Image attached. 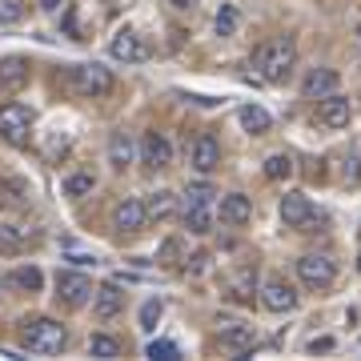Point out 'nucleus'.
<instances>
[{
  "label": "nucleus",
  "mask_w": 361,
  "mask_h": 361,
  "mask_svg": "<svg viewBox=\"0 0 361 361\" xmlns=\"http://www.w3.org/2000/svg\"><path fill=\"white\" fill-rule=\"evenodd\" d=\"M241 125H245L253 137H261V133H269V125H273V116L261 109V104H245L241 109Z\"/></svg>",
  "instance_id": "obj_22"
},
{
  "label": "nucleus",
  "mask_w": 361,
  "mask_h": 361,
  "mask_svg": "<svg viewBox=\"0 0 361 361\" xmlns=\"http://www.w3.org/2000/svg\"><path fill=\"white\" fill-rule=\"evenodd\" d=\"M8 285H13V289H20V293H37L40 285H44V277H40L37 265H20V269L8 273Z\"/></svg>",
  "instance_id": "obj_21"
},
{
  "label": "nucleus",
  "mask_w": 361,
  "mask_h": 361,
  "mask_svg": "<svg viewBox=\"0 0 361 361\" xmlns=\"http://www.w3.org/2000/svg\"><path fill=\"white\" fill-rule=\"evenodd\" d=\"M253 65L261 68V77L265 80H285L289 73H293V65H297V44L289 37L265 40V44L253 52Z\"/></svg>",
  "instance_id": "obj_2"
},
{
  "label": "nucleus",
  "mask_w": 361,
  "mask_h": 361,
  "mask_svg": "<svg viewBox=\"0 0 361 361\" xmlns=\"http://www.w3.org/2000/svg\"><path fill=\"white\" fill-rule=\"evenodd\" d=\"M213 25H217V37H233V32H237V25H241V16H237V8H233V4H221V13H217V20H213Z\"/></svg>",
  "instance_id": "obj_28"
},
{
  "label": "nucleus",
  "mask_w": 361,
  "mask_h": 361,
  "mask_svg": "<svg viewBox=\"0 0 361 361\" xmlns=\"http://www.w3.org/2000/svg\"><path fill=\"white\" fill-rule=\"evenodd\" d=\"M145 221H149V205H145V201H137V197H125V201L113 209V225L121 233H141Z\"/></svg>",
  "instance_id": "obj_9"
},
{
  "label": "nucleus",
  "mask_w": 361,
  "mask_h": 361,
  "mask_svg": "<svg viewBox=\"0 0 361 361\" xmlns=\"http://www.w3.org/2000/svg\"><path fill=\"white\" fill-rule=\"evenodd\" d=\"M4 285H8V277H0V289H4Z\"/></svg>",
  "instance_id": "obj_38"
},
{
  "label": "nucleus",
  "mask_w": 361,
  "mask_h": 361,
  "mask_svg": "<svg viewBox=\"0 0 361 361\" xmlns=\"http://www.w3.org/2000/svg\"><path fill=\"white\" fill-rule=\"evenodd\" d=\"M221 165V145L209 137V133H201L193 141V169H201V173H213V169Z\"/></svg>",
  "instance_id": "obj_16"
},
{
  "label": "nucleus",
  "mask_w": 361,
  "mask_h": 361,
  "mask_svg": "<svg viewBox=\"0 0 361 361\" xmlns=\"http://www.w3.org/2000/svg\"><path fill=\"white\" fill-rule=\"evenodd\" d=\"M261 305L269 313H289L297 305V293H293V285L281 281V277H269V281L261 285Z\"/></svg>",
  "instance_id": "obj_8"
},
{
  "label": "nucleus",
  "mask_w": 361,
  "mask_h": 361,
  "mask_svg": "<svg viewBox=\"0 0 361 361\" xmlns=\"http://www.w3.org/2000/svg\"><path fill=\"white\" fill-rule=\"evenodd\" d=\"M281 221L289 225V229L310 225V221H313V201L305 193H285L281 197Z\"/></svg>",
  "instance_id": "obj_11"
},
{
  "label": "nucleus",
  "mask_w": 361,
  "mask_h": 361,
  "mask_svg": "<svg viewBox=\"0 0 361 361\" xmlns=\"http://www.w3.org/2000/svg\"><path fill=\"white\" fill-rule=\"evenodd\" d=\"M109 165L116 173H125L133 165V137L129 133H113V141H109Z\"/></svg>",
  "instance_id": "obj_19"
},
{
  "label": "nucleus",
  "mask_w": 361,
  "mask_h": 361,
  "mask_svg": "<svg viewBox=\"0 0 361 361\" xmlns=\"http://www.w3.org/2000/svg\"><path fill=\"white\" fill-rule=\"evenodd\" d=\"M153 361H177L180 357V349H177V341H149V349H145Z\"/></svg>",
  "instance_id": "obj_29"
},
{
  "label": "nucleus",
  "mask_w": 361,
  "mask_h": 361,
  "mask_svg": "<svg viewBox=\"0 0 361 361\" xmlns=\"http://www.w3.org/2000/svg\"><path fill=\"white\" fill-rule=\"evenodd\" d=\"M265 177H269V180L293 177V157H289V153H273L269 161H265Z\"/></svg>",
  "instance_id": "obj_24"
},
{
  "label": "nucleus",
  "mask_w": 361,
  "mask_h": 361,
  "mask_svg": "<svg viewBox=\"0 0 361 361\" xmlns=\"http://www.w3.org/2000/svg\"><path fill=\"white\" fill-rule=\"evenodd\" d=\"M68 341V329L61 322H52V317H32V322H20V345L28 353H40V357H49V353H61Z\"/></svg>",
  "instance_id": "obj_1"
},
{
  "label": "nucleus",
  "mask_w": 361,
  "mask_h": 361,
  "mask_svg": "<svg viewBox=\"0 0 361 361\" xmlns=\"http://www.w3.org/2000/svg\"><path fill=\"white\" fill-rule=\"evenodd\" d=\"M89 353H92V357H104V361L121 357V341H116V337H109V334H97L89 341Z\"/></svg>",
  "instance_id": "obj_25"
},
{
  "label": "nucleus",
  "mask_w": 361,
  "mask_h": 361,
  "mask_svg": "<svg viewBox=\"0 0 361 361\" xmlns=\"http://www.w3.org/2000/svg\"><path fill=\"white\" fill-rule=\"evenodd\" d=\"M310 349L313 353H317V349H334V341H329V337H317V341H310Z\"/></svg>",
  "instance_id": "obj_35"
},
{
  "label": "nucleus",
  "mask_w": 361,
  "mask_h": 361,
  "mask_svg": "<svg viewBox=\"0 0 361 361\" xmlns=\"http://www.w3.org/2000/svg\"><path fill=\"white\" fill-rule=\"evenodd\" d=\"M213 189H209V185H193V189H189V193H185V205H213Z\"/></svg>",
  "instance_id": "obj_32"
},
{
  "label": "nucleus",
  "mask_w": 361,
  "mask_h": 361,
  "mask_svg": "<svg viewBox=\"0 0 361 361\" xmlns=\"http://www.w3.org/2000/svg\"><path fill=\"white\" fill-rule=\"evenodd\" d=\"M40 8H44V13H56V8H61V0H40Z\"/></svg>",
  "instance_id": "obj_36"
},
{
  "label": "nucleus",
  "mask_w": 361,
  "mask_h": 361,
  "mask_svg": "<svg viewBox=\"0 0 361 361\" xmlns=\"http://www.w3.org/2000/svg\"><path fill=\"white\" fill-rule=\"evenodd\" d=\"M25 16V0H0V25H16Z\"/></svg>",
  "instance_id": "obj_31"
},
{
  "label": "nucleus",
  "mask_w": 361,
  "mask_h": 361,
  "mask_svg": "<svg viewBox=\"0 0 361 361\" xmlns=\"http://www.w3.org/2000/svg\"><path fill=\"white\" fill-rule=\"evenodd\" d=\"M177 253H180V241H165V245H161V257L165 261H173Z\"/></svg>",
  "instance_id": "obj_34"
},
{
  "label": "nucleus",
  "mask_w": 361,
  "mask_h": 361,
  "mask_svg": "<svg viewBox=\"0 0 361 361\" xmlns=\"http://www.w3.org/2000/svg\"><path fill=\"white\" fill-rule=\"evenodd\" d=\"M185 229L197 233V237H205V233H213V209L209 205H185Z\"/></svg>",
  "instance_id": "obj_20"
},
{
  "label": "nucleus",
  "mask_w": 361,
  "mask_h": 361,
  "mask_svg": "<svg viewBox=\"0 0 361 361\" xmlns=\"http://www.w3.org/2000/svg\"><path fill=\"white\" fill-rule=\"evenodd\" d=\"M109 52H113V61H125V65H141V61H149V44H145L133 28H121V32L109 40Z\"/></svg>",
  "instance_id": "obj_7"
},
{
  "label": "nucleus",
  "mask_w": 361,
  "mask_h": 361,
  "mask_svg": "<svg viewBox=\"0 0 361 361\" xmlns=\"http://www.w3.org/2000/svg\"><path fill=\"white\" fill-rule=\"evenodd\" d=\"M349 101L345 97H337V92H329V97H322V104H317V121L322 125H329V129H345L349 125Z\"/></svg>",
  "instance_id": "obj_13"
},
{
  "label": "nucleus",
  "mask_w": 361,
  "mask_h": 361,
  "mask_svg": "<svg viewBox=\"0 0 361 361\" xmlns=\"http://www.w3.org/2000/svg\"><path fill=\"white\" fill-rule=\"evenodd\" d=\"M92 310H97V317H101V322H109V317H116V313L125 310V289H121L116 281L101 285V289L92 293Z\"/></svg>",
  "instance_id": "obj_12"
},
{
  "label": "nucleus",
  "mask_w": 361,
  "mask_h": 361,
  "mask_svg": "<svg viewBox=\"0 0 361 361\" xmlns=\"http://www.w3.org/2000/svg\"><path fill=\"white\" fill-rule=\"evenodd\" d=\"M357 273H361V253H357Z\"/></svg>",
  "instance_id": "obj_39"
},
{
  "label": "nucleus",
  "mask_w": 361,
  "mask_h": 361,
  "mask_svg": "<svg viewBox=\"0 0 361 361\" xmlns=\"http://www.w3.org/2000/svg\"><path fill=\"white\" fill-rule=\"evenodd\" d=\"M145 205H149V217H153V221H165V217H173V213H177V193L161 189V193H153Z\"/></svg>",
  "instance_id": "obj_23"
},
{
  "label": "nucleus",
  "mask_w": 361,
  "mask_h": 361,
  "mask_svg": "<svg viewBox=\"0 0 361 361\" xmlns=\"http://www.w3.org/2000/svg\"><path fill=\"white\" fill-rule=\"evenodd\" d=\"M357 37H361V25H357Z\"/></svg>",
  "instance_id": "obj_40"
},
{
  "label": "nucleus",
  "mask_w": 361,
  "mask_h": 361,
  "mask_svg": "<svg viewBox=\"0 0 361 361\" xmlns=\"http://www.w3.org/2000/svg\"><path fill=\"white\" fill-rule=\"evenodd\" d=\"M221 221H225V225H249V221H253V201H249L245 193L221 197Z\"/></svg>",
  "instance_id": "obj_14"
},
{
  "label": "nucleus",
  "mask_w": 361,
  "mask_h": 361,
  "mask_svg": "<svg viewBox=\"0 0 361 361\" xmlns=\"http://www.w3.org/2000/svg\"><path fill=\"white\" fill-rule=\"evenodd\" d=\"M141 161L149 169H169V165H173V145L165 141V133H145Z\"/></svg>",
  "instance_id": "obj_10"
},
{
  "label": "nucleus",
  "mask_w": 361,
  "mask_h": 361,
  "mask_svg": "<svg viewBox=\"0 0 361 361\" xmlns=\"http://www.w3.org/2000/svg\"><path fill=\"white\" fill-rule=\"evenodd\" d=\"M221 345L233 353H249L257 345V334H253V325H229V329H221Z\"/></svg>",
  "instance_id": "obj_17"
},
{
  "label": "nucleus",
  "mask_w": 361,
  "mask_h": 361,
  "mask_svg": "<svg viewBox=\"0 0 361 361\" xmlns=\"http://www.w3.org/2000/svg\"><path fill=\"white\" fill-rule=\"evenodd\" d=\"M65 28H68V37H77V40H89V37H92V25H85L80 4H73V8L65 13Z\"/></svg>",
  "instance_id": "obj_27"
},
{
  "label": "nucleus",
  "mask_w": 361,
  "mask_h": 361,
  "mask_svg": "<svg viewBox=\"0 0 361 361\" xmlns=\"http://www.w3.org/2000/svg\"><path fill=\"white\" fill-rule=\"evenodd\" d=\"M249 289H253V273L245 269L241 277H237V281H233V297H237V301H249V297H253Z\"/></svg>",
  "instance_id": "obj_33"
},
{
  "label": "nucleus",
  "mask_w": 361,
  "mask_h": 361,
  "mask_svg": "<svg viewBox=\"0 0 361 361\" xmlns=\"http://www.w3.org/2000/svg\"><path fill=\"white\" fill-rule=\"evenodd\" d=\"M161 313H165V305L157 301V297H149L141 305V329H157V322H161Z\"/></svg>",
  "instance_id": "obj_30"
},
{
  "label": "nucleus",
  "mask_w": 361,
  "mask_h": 361,
  "mask_svg": "<svg viewBox=\"0 0 361 361\" xmlns=\"http://www.w3.org/2000/svg\"><path fill=\"white\" fill-rule=\"evenodd\" d=\"M197 0H173V8H193Z\"/></svg>",
  "instance_id": "obj_37"
},
{
  "label": "nucleus",
  "mask_w": 361,
  "mask_h": 361,
  "mask_svg": "<svg viewBox=\"0 0 361 361\" xmlns=\"http://www.w3.org/2000/svg\"><path fill=\"white\" fill-rule=\"evenodd\" d=\"M92 281L85 273H56V297L65 301L68 310H80V305H89L92 301Z\"/></svg>",
  "instance_id": "obj_6"
},
{
  "label": "nucleus",
  "mask_w": 361,
  "mask_h": 361,
  "mask_svg": "<svg viewBox=\"0 0 361 361\" xmlns=\"http://www.w3.org/2000/svg\"><path fill=\"white\" fill-rule=\"evenodd\" d=\"M73 92H80V97H104V92H113V73L104 65H77L73 68Z\"/></svg>",
  "instance_id": "obj_5"
},
{
  "label": "nucleus",
  "mask_w": 361,
  "mask_h": 361,
  "mask_svg": "<svg viewBox=\"0 0 361 361\" xmlns=\"http://www.w3.org/2000/svg\"><path fill=\"white\" fill-rule=\"evenodd\" d=\"M297 277H301V285H310V289H329L337 281V265L325 253H305V257L297 261Z\"/></svg>",
  "instance_id": "obj_4"
},
{
  "label": "nucleus",
  "mask_w": 361,
  "mask_h": 361,
  "mask_svg": "<svg viewBox=\"0 0 361 361\" xmlns=\"http://www.w3.org/2000/svg\"><path fill=\"white\" fill-rule=\"evenodd\" d=\"M92 185H97L92 173H68L65 177V197H85V193H92Z\"/></svg>",
  "instance_id": "obj_26"
},
{
  "label": "nucleus",
  "mask_w": 361,
  "mask_h": 361,
  "mask_svg": "<svg viewBox=\"0 0 361 361\" xmlns=\"http://www.w3.org/2000/svg\"><path fill=\"white\" fill-rule=\"evenodd\" d=\"M337 73L334 68H313L310 77H305V85H301V92L310 97V101H322V97H329V92H337Z\"/></svg>",
  "instance_id": "obj_15"
},
{
  "label": "nucleus",
  "mask_w": 361,
  "mask_h": 361,
  "mask_svg": "<svg viewBox=\"0 0 361 361\" xmlns=\"http://www.w3.org/2000/svg\"><path fill=\"white\" fill-rule=\"evenodd\" d=\"M25 80H28V61H20V56H4L0 61V89L4 92L20 89Z\"/></svg>",
  "instance_id": "obj_18"
},
{
  "label": "nucleus",
  "mask_w": 361,
  "mask_h": 361,
  "mask_svg": "<svg viewBox=\"0 0 361 361\" xmlns=\"http://www.w3.org/2000/svg\"><path fill=\"white\" fill-rule=\"evenodd\" d=\"M28 133H32V109L28 104H0V137L8 145H28Z\"/></svg>",
  "instance_id": "obj_3"
}]
</instances>
